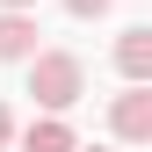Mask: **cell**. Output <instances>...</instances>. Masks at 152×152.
I'll return each instance as SVG.
<instances>
[{
  "label": "cell",
  "instance_id": "52a82bcc",
  "mask_svg": "<svg viewBox=\"0 0 152 152\" xmlns=\"http://www.w3.org/2000/svg\"><path fill=\"white\" fill-rule=\"evenodd\" d=\"M7 138H15V123H7V109H0V145H7Z\"/></svg>",
  "mask_w": 152,
  "mask_h": 152
},
{
  "label": "cell",
  "instance_id": "ba28073f",
  "mask_svg": "<svg viewBox=\"0 0 152 152\" xmlns=\"http://www.w3.org/2000/svg\"><path fill=\"white\" fill-rule=\"evenodd\" d=\"M0 7H36V0H0Z\"/></svg>",
  "mask_w": 152,
  "mask_h": 152
},
{
  "label": "cell",
  "instance_id": "277c9868",
  "mask_svg": "<svg viewBox=\"0 0 152 152\" xmlns=\"http://www.w3.org/2000/svg\"><path fill=\"white\" fill-rule=\"evenodd\" d=\"M116 72L123 80H152V29H123L116 36Z\"/></svg>",
  "mask_w": 152,
  "mask_h": 152
},
{
  "label": "cell",
  "instance_id": "8992f818",
  "mask_svg": "<svg viewBox=\"0 0 152 152\" xmlns=\"http://www.w3.org/2000/svg\"><path fill=\"white\" fill-rule=\"evenodd\" d=\"M116 0H65V15H80V22H94V15H109Z\"/></svg>",
  "mask_w": 152,
  "mask_h": 152
},
{
  "label": "cell",
  "instance_id": "5b68a950",
  "mask_svg": "<svg viewBox=\"0 0 152 152\" xmlns=\"http://www.w3.org/2000/svg\"><path fill=\"white\" fill-rule=\"evenodd\" d=\"M22 152H80V138H72L65 116H36V123L22 130Z\"/></svg>",
  "mask_w": 152,
  "mask_h": 152
},
{
  "label": "cell",
  "instance_id": "9c48e42d",
  "mask_svg": "<svg viewBox=\"0 0 152 152\" xmlns=\"http://www.w3.org/2000/svg\"><path fill=\"white\" fill-rule=\"evenodd\" d=\"M80 152H87V145H80Z\"/></svg>",
  "mask_w": 152,
  "mask_h": 152
},
{
  "label": "cell",
  "instance_id": "7a4b0ae2",
  "mask_svg": "<svg viewBox=\"0 0 152 152\" xmlns=\"http://www.w3.org/2000/svg\"><path fill=\"white\" fill-rule=\"evenodd\" d=\"M109 130L123 145H152V80H130L116 102H109Z\"/></svg>",
  "mask_w": 152,
  "mask_h": 152
},
{
  "label": "cell",
  "instance_id": "3957f363",
  "mask_svg": "<svg viewBox=\"0 0 152 152\" xmlns=\"http://www.w3.org/2000/svg\"><path fill=\"white\" fill-rule=\"evenodd\" d=\"M29 51H36V15L29 7H0V65L29 58Z\"/></svg>",
  "mask_w": 152,
  "mask_h": 152
},
{
  "label": "cell",
  "instance_id": "6da1fadb",
  "mask_svg": "<svg viewBox=\"0 0 152 152\" xmlns=\"http://www.w3.org/2000/svg\"><path fill=\"white\" fill-rule=\"evenodd\" d=\"M29 94H36L44 116H65L87 94V65L72 58V51H29Z\"/></svg>",
  "mask_w": 152,
  "mask_h": 152
}]
</instances>
